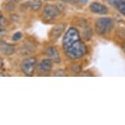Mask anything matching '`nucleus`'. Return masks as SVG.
Segmentation results:
<instances>
[{
    "mask_svg": "<svg viewBox=\"0 0 125 125\" xmlns=\"http://www.w3.org/2000/svg\"><path fill=\"white\" fill-rule=\"evenodd\" d=\"M89 9L93 13L99 14V15H105L108 13L109 9L106 6L101 4L98 2H93L89 5Z\"/></svg>",
    "mask_w": 125,
    "mask_h": 125,
    "instance_id": "0eeeda50",
    "label": "nucleus"
},
{
    "mask_svg": "<svg viewBox=\"0 0 125 125\" xmlns=\"http://www.w3.org/2000/svg\"><path fill=\"white\" fill-rule=\"evenodd\" d=\"M123 1H124V0H108V3H109V4L111 7L116 8Z\"/></svg>",
    "mask_w": 125,
    "mask_h": 125,
    "instance_id": "2eb2a0df",
    "label": "nucleus"
},
{
    "mask_svg": "<svg viewBox=\"0 0 125 125\" xmlns=\"http://www.w3.org/2000/svg\"><path fill=\"white\" fill-rule=\"evenodd\" d=\"M64 29H65V25H63V24L56 25V26H54L52 28V30H51L50 34H49V39L52 42L57 41V39L61 37Z\"/></svg>",
    "mask_w": 125,
    "mask_h": 125,
    "instance_id": "1a4fd4ad",
    "label": "nucleus"
},
{
    "mask_svg": "<svg viewBox=\"0 0 125 125\" xmlns=\"http://www.w3.org/2000/svg\"><path fill=\"white\" fill-rule=\"evenodd\" d=\"M79 39H80V35L78 30L74 27L70 28L65 34L64 38H63L62 40V47L64 48V50L66 49L67 48H69L74 42H76Z\"/></svg>",
    "mask_w": 125,
    "mask_h": 125,
    "instance_id": "7ed1b4c3",
    "label": "nucleus"
},
{
    "mask_svg": "<svg viewBox=\"0 0 125 125\" xmlns=\"http://www.w3.org/2000/svg\"><path fill=\"white\" fill-rule=\"evenodd\" d=\"M52 69V61L49 58L42 60L37 67L38 72L42 74H46L50 73Z\"/></svg>",
    "mask_w": 125,
    "mask_h": 125,
    "instance_id": "423d86ee",
    "label": "nucleus"
},
{
    "mask_svg": "<svg viewBox=\"0 0 125 125\" xmlns=\"http://www.w3.org/2000/svg\"><path fill=\"white\" fill-rule=\"evenodd\" d=\"M123 51H124V52L125 53V43L123 45Z\"/></svg>",
    "mask_w": 125,
    "mask_h": 125,
    "instance_id": "aec40b11",
    "label": "nucleus"
},
{
    "mask_svg": "<svg viewBox=\"0 0 125 125\" xmlns=\"http://www.w3.org/2000/svg\"><path fill=\"white\" fill-rule=\"evenodd\" d=\"M45 1H51V0H45Z\"/></svg>",
    "mask_w": 125,
    "mask_h": 125,
    "instance_id": "412c9836",
    "label": "nucleus"
},
{
    "mask_svg": "<svg viewBox=\"0 0 125 125\" xmlns=\"http://www.w3.org/2000/svg\"><path fill=\"white\" fill-rule=\"evenodd\" d=\"M46 55L48 56V58L55 63H60L61 62V56L58 50L55 47H48L45 50Z\"/></svg>",
    "mask_w": 125,
    "mask_h": 125,
    "instance_id": "6e6552de",
    "label": "nucleus"
},
{
    "mask_svg": "<svg viewBox=\"0 0 125 125\" xmlns=\"http://www.w3.org/2000/svg\"><path fill=\"white\" fill-rule=\"evenodd\" d=\"M61 14V9L58 5L47 4L43 11V17L47 21L53 20Z\"/></svg>",
    "mask_w": 125,
    "mask_h": 125,
    "instance_id": "39448f33",
    "label": "nucleus"
},
{
    "mask_svg": "<svg viewBox=\"0 0 125 125\" xmlns=\"http://www.w3.org/2000/svg\"><path fill=\"white\" fill-rule=\"evenodd\" d=\"M37 59L34 56H30L25 59L21 63V70L26 76H32L36 68Z\"/></svg>",
    "mask_w": 125,
    "mask_h": 125,
    "instance_id": "20e7f679",
    "label": "nucleus"
},
{
    "mask_svg": "<svg viewBox=\"0 0 125 125\" xmlns=\"http://www.w3.org/2000/svg\"><path fill=\"white\" fill-rule=\"evenodd\" d=\"M3 66V61H2V58L0 57V68H2Z\"/></svg>",
    "mask_w": 125,
    "mask_h": 125,
    "instance_id": "a211bd4d",
    "label": "nucleus"
},
{
    "mask_svg": "<svg viewBox=\"0 0 125 125\" xmlns=\"http://www.w3.org/2000/svg\"><path fill=\"white\" fill-rule=\"evenodd\" d=\"M79 1H80V2H82V3H87V2L88 1V0H79Z\"/></svg>",
    "mask_w": 125,
    "mask_h": 125,
    "instance_id": "6ab92c4d",
    "label": "nucleus"
},
{
    "mask_svg": "<svg viewBox=\"0 0 125 125\" xmlns=\"http://www.w3.org/2000/svg\"><path fill=\"white\" fill-rule=\"evenodd\" d=\"M0 48H1V50L3 51V52L7 56L12 55L14 52H15V46L11 45V44L3 43L0 46Z\"/></svg>",
    "mask_w": 125,
    "mask_h": 125,
    "instance_id": "9d476101",
    "label": "nucleus"
},
{
    "mask_svg": "<svg viewBox=\"0 0 125 125\" xmlns=\"http://www.w3.org/2000/svg\"><path fill=\"white\" fill-rule=\"evenodd\" d=\"M22 38V34L21 32H16L15 33V34H13V36H12V41H19Z\"/></svg>",
    "mask_w": 125,
    "mask_h": 125,
    "instance_id": "dca6fc26",
    "label": "nucleus"
},
{
    "mask_svg": "<svg viewBox=\"0 0 125 125\" xmlns=\"http://www.w3.org/2000/svg\"><path fill=\"white\" fill-rule=\"evenodd\" d=\"M114 27V21L110 17H101L96 20L95 30L99 35H105Z\"/></svg>",
    "mask_w": 125,
    "mask_h": 125,
    "instance_id": "f03ea898",
    "label": "nucleus"
},
{
    "mask_svg": "<svg viewBox=\"0 0 125 125\" xmlns=\"http://www.w3.org/2000/svg\"><path fill=\"white\" fill-rule=\"evenodd\" d=\"M60 1L63 2V3H70V4H74L75 3V0H60Z\"/></svg>",
    "mask_w": 125,
    "mask_h": 125,
    "instance_id": "f3484780",
    "label": "nucleus"
},
{
    "mask_svg": "<svg viewBox=\"0 0 125 125\" xmlns=\"http://www.w3.org/2000/svg\"><path fill=\"white\" fill-rule=\"evenodd\" d=\"M30 9L34 11H39L42 7V3L41 1L39 0H33V1L30 2Z\"/></svg>",
    "mask_w": 125,
    "mask_h": 125,
    "instance_id": "f8f14e48",
    "label": "nucleus"
},
{
    "mask_svg": "<svg viewBox=\"0 0 125 125\" xmlns=\"http://www.w3.org/2000/svg\"><path fill=\"white\" fill-rule=\"evenodd\" d=\"M8 25V21H7V19L3 16V14L0 12V29L4 28Z\"/></svg>",
    "mask_w": 125,
    "mask_h": 125,
    "instance_id": "ddd939ff",
    "label": "nucleus"
},
{
    "mask_svg": "<svg viewBox=\"0 0 125 125\" xmlns=\"http://www.w3.org/2000/svg\"><path fill=\"white\" fill-rule=\"evenodd\" d=\"M64 51L68 57L75 60V59L82 58L85 55L87 52H88V48H87L86 44L80 39L78 41L74 42L69 48L65 49Z\"/></svg>",
    "mask_w": 125,
    "mask_h": 125,
    "instance_id": "f257e3e1",
    "label": "nucleus"
},
{
    "mask_svg": "<svg viewBox=\"0 0 125 125\" xmlns=\"http://www.w3.org/2000/svg\"><path fill=\"white\" fill-rule=\"evenodd\" d=\"M116 8H117V10L122 14V15H124L125 16V0H124V1H123Z\"/></svg>",
    "mask_w": 125,
    "mask_h": 125,
    "instance_id": "4468645a",
    "label": "nucleus"
},
{
    "mask_svg": "<svg viewBox=\"0 0 125 125\" xmlns=\"http://www.w3.org/2000/svg\"><path fill=\"white\" fill-rule=\"evenodd\" d=\"M19 0H7L5 2L4 8L7 11H12L16 8Z\"/></svg>",
    "mask_w": 125,
    "mask_h": 125,
    "instance_id": "9b49d317",
    "label": "nucleus"
}]
</instances>
